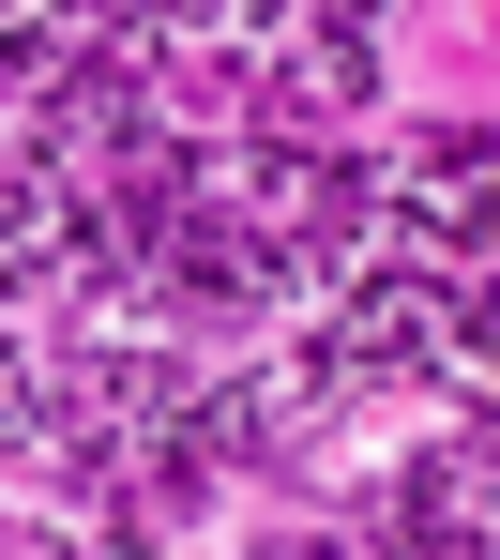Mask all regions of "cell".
<instances>
[{
    "instance_id": "6da1fadb",
    "label": "cell",
    "mask_w": 500,
    "mask_h": 560,
    "mask_svg": "<svg viewBox=\"0 0 500 560\" xmlns=\"http://www.w3.org/2000/svg\"><path fill=\"white\" fill-rule=\"evenodd\" d=\"M470 349H486V364H500V288H486V303H470Z\"/></svg>"
}]
</instances>
